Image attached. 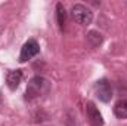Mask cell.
Returning <instances> with one entry per match:
<instances>
[{"instance_id":"6da1fadb","label":"cell","mask_w":127,"mask_h":126,"mask_svg":"<svg viewBox=\"0 0 127 126\" xmlns=\"http://www.w3.org/2000/svg\"><path fill=\"white\" fill-rule=\"evenodd\" d=\"M49 91H50V82L41 76H35L28 82L25 95H27V99H35L46 95Z\"/></svg>"},{"instance_id":"7a4b0ae2","label":"cell","mask_w":127,"mask_h":126,"mask_svg":"<svg viewBox=\"0 0 127 126\" xmlns=\"http://www.w3.org/2000/svg\"><path fill=\"white\" fill-rule=\"evenodd\" d=\"M71 13H72L74 21L78 22L80 25H89L93 21V12L84 4H80V3L74 4L71 9Z\"/></svg>"},{"instance_id":"3957f363","label":"cell","mask_w":127,"mask_h":126,"mask_svg":"<svg viewBox=\"0 0 127 126\" xmlns=\"http://www.w3.org/2000/svg\"><path fill=\"white\" fill-rule=\"evenodd\" d=\"M93 91H95L96 98L102 102H109L111 98H112V88H111V83L106 79H102V80L96 82Z\"/></svg>"},{"instance_id":"277c9868","label":"cell","mask_w":127,"mask_h":126,"mask_svg":"<svg viewBox=\"0 0 127 126\" xmlns=\"http://www.w3.org/2000/svg\"><path fill=\"white\" fill-rule=\"evenodd\" d=\"M40 52V45L37 43V40L30 39L28 42L24 43V46L21 48V54H19V63H27L28 60L34 58L35 55H38Z\"/></svg>"},{"instance_id":"5b68a950","label":"cell","mask_w":127,"mask_h":126,"mask_svg":"<svg viewBox=\"0 0 127 126\" xmlns=\"http://www.w3.org/2000/svg\"><path fill=\"white\" fill-rule=\"evenodd\" d=\"M86 114H87V120H89L90 126H103V119H102L100 111L97 110V107H96L95 104L90 102V101L86 105Z\"/></svg>"},{"instance_id":"8992f818","label":"cell","mask_w":127,"mask_h":126,"mask_svg":"<svg viewBox=\"0 0 127 126\" xmlns=\"http://www.w3.org/2000/svg\"><path fill=\"white\" fill-rule=\"evenodd\" d=\"M21 80H22V71L21 70H12L6 76V83H7L9 89H12V91H15L19 86Z\"/></svg>"},{"instance_id":"52a82bcc","label":"cell","mask_w":127,"mask_h":126,"mask_svg":"<svg viewBox=\"0 0 127 126\" xmlns=\"http://www.w3.org/2000/svg\"><path fill=\"white\" fill-rule=\"evenodd\" d=\"M114 114L118 119H127V99H120L114 105Z\"/></svg>"},{"instance_id":"ba28073f","label":"cell","mask_w":127,"mask_h":126,"mask_svg":"<svg viewBox=\"0 0 127 126\" xmlns=\"http://www.w3.org/2000/svg\"><path fill=\"white\" fill-rule=\"evenodd\" d=\"M56 18H58V25H59V28L64 30L65 21H66V12H65V9H64L62 3H58V4H56Z\"/></svg>"},{"instance_id":"9c48e42d","label":"cell","mask_w":127,"mask_h":126,"mask_svg":"<svg viewBox=\"0 0 127 126\" xmlns=\"http://www.w3.org/2000/svg\"><path fill=\"white\" fill-rule=\"evenodd\" d=\"M87 42L92 48H97L102 43V36L97 31H89L87 33Z\"/></svg>"}]
</instances>
